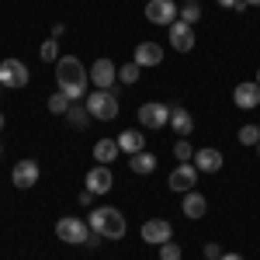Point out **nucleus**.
Segmentation results:
<instances>
[{
  "instance_id": "1",
  "label": "nucleus",
  "mask_w": 260,
  "mask_h": 260,
  "mask_svg": "<svg viewBox=\"0 0 260 260\" xmlns=\"http://www.w3.org/2000/svg\"><path fill=\"white\" fill-rule=\"evenodd\" d=\"M56 83H59V90L70 101H80V98H87L90 73L83 70V62L77 56H59V62H56Z\"/></svg>"
},
{
  "instance_id": "2",
  "label": "nucleus",
  "mask_w": 260,
  "mask_h": 260,
  "mask_svg": "<svg viewBox=\"0 0 260 260\" xmlns=\"http://www.w3.org/2000/svg\"><path fill=\"white\" fill-rule=\"evenodd\" d=\"M87 225H90V233L94 236H104V240H121L125 236V215H121L118 208H111V205H104V208H94L90 215H87Z\"/></svg>"
},
{
  "instance_id": "3",
  "label": "nucleus",
  "mask_w": 260,
  "mask_h": 260,
  "mask_svg": "<svg viewBox=\"0 0 260 260\" xmlns=\"http://www.w3.org/2000/svg\"><path fill=\"white\" fill-rule=\"evenodd\" d=\"M83 104H87L90 118H98V121H115V118H118V111H121L115 87H111V90H90Z\"/></svg>"
},
{
  "instance_id": "4",
  "label": "nucleus",
  "mask_w": 260,
  "mask_h": 260,
  "mask_svg": "<svg viewBox=\"0 0 260 260\" xmlns=\"http://www.w3.org/2000/svg\"><path fill=\"white\" fill-rule=\"evenodd\" d=\"M56 236H59L62 243L83 246V243H90V225H87V219L66 215V219H59V222H56Z\"/></svg>"
},
{
  "instance_id": "5",
  "label": "nucleus",
  "mask_w": 260,
  "mask_h": 260,
  "mask_svg": "<svg viewBox=\"0 0 260 260\" xmlns=\"http://www.w3.org/2000/svg\"><path fill=\"white\" fill-rule=\"evenodd\" d=\"M177 18L180 14H177V4H174V0H149V4H146V21H149V24L170 28Z\"/></svg>"
},
{
  "instance_id": "6",
  "label": "nucleus",
  "mask_w": 260,
  "mask_h": 260,
  "mask_svg": "<svg viewBox=\"0 0 260 260\" xmlns=\"http://www.w3.org/2000/svg\"><path fill=\"white\" fill-rule=\"evenodd\" d=\"M139 121L146 128H163V125H170V108L160 101H146L139 104Z\"/></svg>"
},
{
  "instance_id": "7",
  "label": "nucleus",
  "mask_w": 260,
  "mask_h": 260,
  "mask_svg": "<svg viewBox=\"0 0 260 260\" xmlns=\"http://www.w3.org/2000/svg\"><path fill=\"white\" fill-rule=\"evenodd\" d=\"M0 83L4 87H28V66L21 59H4L0 62Z\"/></svg>"
},
{
  "instance_id": "8",
  "label": "nucleus",
  "mask_w": 260,
  "mask_h": 260,
  "mask_svg": "<svg viewBox=\"0 0 260 260\" xmlns=\"http://www.w3.org/2000/svg\"><path fill=\"white\" fill-rule=\"evenodd\" d=\"M167 184H170V191H180V194L194 191V184H198V170H194V163H177Z\"/></svg>"
},
{
  "instance_id": "9",
  "label": "nucleus",
  "mask_w": 260,
  "mask_h": 260,
  "mask_svg": "<svg viewBox=\"0 0 260 260\" xmlns=\"http://www.w3.org/2000/svg\"><path fill=\"white\" fill-rule=\"evenodd\" d=\"M90 80H94V90H111L115 80H118V66L111 59H98L94 70H90Z\"/></svg>"
},
{
  "instance_id": "10",
  "label": "nucleus",
  "mask_w": 260,
  "mask_h": 260,
  "mask_svg": "<svg viewBox=\"0 0 260 260\" xmlns=\"http://www.w3.org/2000/svg\"><path fill=\"white\" fill-rule=\"evenodd\" d=\"M111 187H115V177H111V170H108L104 163H98V167L87 170V191H90V194H108Z\"/></svg>"
},
{
  "instance_id": "11",
  "label": "nucleus",
  "mask_w": 260,
  "mask_h": 260,
  "mask_svg": "<svg viewBox=\"0 0 260 260\" xmlns=\"http://www.w3.org/2000/svg\"><path fill=\"white\" fill-rule=\"evenodd\" d=\"M167 31H170V45H174L177 52H191V49H194V28H191V24H184L180 18L174 21Z\"/></svg>"
},
{
  "instance_id": "12",
  "label": "nucleus",
  "mask_w": 260,
  "mask_h": 260,
  "mask_svg": "<svg viewBox=\"0 0 260 260\" xmlns=\"http://www.w3.org/2000/svg\"><path fill=\"white\" fill-rule=\"evenodd\" d=\"M11 177H14V187H21V191L35 187V184H39V163L35 160H18Z\"/></svg>"
},
{
  "instance_id": "13",
  "label": "nucleus",
  "mask_w": 260,
  "mask_h": 260,
  "mask_svg": "<svg viewBox=\"0 0 260 260\" xmlns=\"http://www.w3.org/2000/svg\"><path fill=\"white\" fill-rule=\"evenodd\" d=\"M142 240L146 243H153V246H163V243L170 240V222L167 219H149V222H142Z\"/></svg>"
},
{
  "instance_id": "14",
  "label": "nucleus",
  "mask_w": 260,
  "mask_h": 260,
  "mask_svg": "<svg viewBox=\"0 0 260 260\" xmlns=\"http://www.w3.org/2000/svg\"><path fill=\"white\" fill-rule=\"evenodd\" d=\"M233 101H236V108H243V111L260 108V87H257V80H253V83H240V87L233 90Z\"/></svg>"
},
{
  "instance_id": "15",
  "label": "nucleus",
  "mask_w": 260,
  "mask_h": 260,
  "mask_svg": "<svg viewBox=\"0 0 260 260\" xmlns=\"http://www.w3.org/2000/svg\"><path fill=\"white\" fill-rule=\"evenodd\" d=\"M136 66H142V70H146V66H160L163 62V49L160 45H156V42H139V45H136Z\"/></svg>"
},
{
  "instance_id": "16",
  "label": "nucleus",
  "mask_w": 260,
  "mask_h": 260,
  "mask_svg": "<svg viewBox=\"0 0 260 260\" xmlns=\"http://www.w3.org/2000/svg\"><path fill=\"white\" fill-rule=\"evenodd\" d=\"M194 170H198V174H219L222 170V153L219 149H194Z\"/></svg>"
},
{
  "instance_id": "17",
  "label": "nucleus",
  "mask_w": 260,
  "mask_h": 260,
  "mask_svg": "<svg viewBox=\"0 0 260 260\" xmlns=\"http://www.w3.org/2000/svg\"><path fill=\"white\" fill-rule=\"evenodd\" d=\"M170 128H174V132H177L180 139H187V136H191V132H194V118H191V111H187V108H170Z\"/></svg>"
},
{
  "instance_id": "18",
  "label": "nucleus",
  "mask_w": 260,
  "mask_h": 260,
  "mask_svg": "<svg viewBox=\"0 0 260 260\" xmlns=\"http://www.w3.org/2000/svg\"><path fill=\"white\" fill-rule=\"evenodd\" d=\"M180 212H184L187 219H201V215L208 212V198H205V194H198V191H187V194H184V201H180Z\"/></svg>"
},
{
  "instance_id": "19",
  "label": "nucleus",
  "mask_w": 260,
  "mask_h": 260,
  "mask_svg": "<svg viewBox=\"0 0 260 260\" xmlns=\"http://www.w3.org/2000/svg\"><path fill=\"white\" fill-rule=\"evenodd\" d=\"M142 146H146V136L136 132V128H128V132H121V136H118V149H121V153H128V156L142 153Z\"/></svg>"
},
{
  "instance_id": "20",
  "label": "nucleus",
  "mask_w": 260,
  "mask_h": 260,
  "mask_svg": "<svg viewBox=\"0 0 260 260\" xmlns=\"http://www.w3.org/2000/svg\"><path fill=\"white\" fill-rule=\"evenodd\" d=\"M118 139H98L94 142V160L98 163H104V167H108V163L111 160H118Z\"/></svg>"
},
{
  "instance_id": "21",
  "label": "nucleus",
  "mask_w": 260,
  "mask_h": 260,
  "mask_svg": "<svg viewBox=\"0 0 260 260\" xmlns=\"http://www.w3.org/2000/svg\"><path fill=\"white\" fill-rule=\"evenodd\" d=\"M128 167H132L136 174H153V170H156V156L142 149V153H136V156L128 160Z\"/></svg>"
},
{
  "instance_id": "22",
  "label": "nucleus",
  "mask_w": 260,
  "mask_h": 260,
  "mask_svg": "<svg viewBox=\"0 0 260 260\" xmlns=\"http://www.w3.org/2000/svg\"><path fill=\"white\" fill-rule=\"evenodd\" d=\"M180 21H184V24H191V28L201 21V4H198V0H187V4L180 7Z\"/></svg>"
},
{
  "instance_id": "23",
  "label": "nucleus",
  "mask_w": 260,
  "mask_h": 260,
  "mask_svg": "<svg viewBox=\"0 0 260 260\" xmlns=\"http://www.w3.org/2000/svg\"><path fill=\"white\" fill-rule=\"evenodd\" d=\"M66 118L73 121L77 128H87V121H90V111H87V104H70V111H66Z\"/></svg>"
},
{
  "instance_id": "24",
  "label": "nucleus",
  "mask_w": 260,
  "mask_h": 260,
  "mask_svg": "<svg viewBox=\"0 0 260 260\" xmlns=\"http://www.w3.org/2000/svg\"><path fill=\"white\" fill-rule=\"evenodd\" d=\"M45 104H49V111H52V115H66V111H70V104H73V101L66 98V94H62V90H56V94H52V98L45 101Z\"/></svg>"
},
{
  "instance_id": "25",
  "label": "nucleus",
  "mask_w": 260,
  "mask_h": 260,
  "mask_svg": "<svg viewBox=\"0 0 260 260\" xmlns=\"http://www.w3.org/2000/svg\"><path fill=\"white\" fill-rule=\"evenodd\" d=\"M236 136H240L243 146H257V142H260V125H253V121H250V125H243Z\"/></svg>"
},
{
  "instance_id": "26",
  "label": "nucleus",
  "mask_w": 260,
  "mask_h": 260,
  "mask_svg": "<svg viewBox=\"0 0 260 260\" xmlns=\"http://www.w3.org/2000/svg\"><path fill=\"white\" fill-rule=\"evenodd\" d=\"M174 156H177V163H191V160H194L191 142H187V139H177V142H174Z\"/></svg>"
},
{
  "instance_id": "27",
  "label": "nucleus",
  "mask_w": 260,
  "mask_h": 260,
  "mask_svg": "<svg viewBox=\"0 0 260 260\" xmlns=\"http://www.w3.org/2000/svg\"><path fill=\"white\" fill-rule=\"evenodd\" d=\"M39 56L45 62H59V45H56V39H49V42H42V49H39Z\"/></svg>"
},
{
  "instance_id": "28",
  "label": "nucleus",
  "mask_w": 260,
  "mask_h": 260,
  "mask_svg": "<svg viewBox=\"0 0 260 260\" xmlns=\"http://www.w3.org/2000/svg\"><path fill=\"white\" fill-rule=\"evenodd\" d=\"M139 70H142V66H136V62H125V66L118 70V80L121 83H136V80H139Z\"/></svg>"
},
{
  "instance_id": "29",
  "label": "nucleus",
  "mask_w": 260,
  "mask_h": 260,
  "mask_svg": "<svg viewBox=\"0 0 260 260\" xmlns=\"http://www.w3.org/2000/svg\"><path fill=\"white\" fill-rule=\"evenodd\" d=\"M180 257H184V250H180L177 243H170V240H167V243L160 246V260H180Z\"/></svg>"
},
{
  "instance_id": "30",
  "label": "nucleus",
  "mask_w": 260,
  "mask_h": 260,
  "mask_svg": "<svg viewBox=\"0 0 260 260\" xmlns=\"http://www.w3.org/2000/svg\"><path fill=\"white\" fill-rule=\"evenodd\" d=\"M205 257H208V260H219L222 257V246H219V243H205Z\"/></svg>"
},
{
  "instance_id": "31",
  "label": "nucleus",
  "mask_w": 260,
  "mask_h": 260,
  "mask_svg": "<svg viewBox=\"0 0 260 260\" xmlns=\"http://www.w3.org/2000/svg\"><path fill=\"white\" fill-rule=\"evenodd\" d=\"M219 7H233V11H246V0H215Z\"/></svg>"
},
{
  "instance_id": "32",
  "label": "nucleus",
  "mask_w": 260,
  "mask_h": 260,
  "mask_svg": "<svg viewBox=\"0 0 260 260\" xmlns=\"http://www.w3.org/2000/svg\"><path fill=\"white\" fill-rule=\"evenodd\" d=\"M219 260H243V257H240V253H222Z\"/></svg>"
},
{
  "instance_id": "33",
  "label": "nucleus",
  "mask_w": 260,
  "mask_h": 260,
  "mask_svg": "<svg viewBox=\"0 0 260 260\" xmlns=\"http://www.w3.org/2000/svg\"><path fill=\"white\" fill-rule=\"evenodd\" d=\"M246 7H260V0H246Z\"/></svg>"
},
{
  "instance_id": "34",
  "label": "nucleus",
  "mask_w": 260,
  "mask_h": 260,
  "mask_svg": "<svg viewBox=\"0 0 260 260\" xmlns=\"http://www.w3.org/2000/svg\"><path fill=\"white\" fill-rule=\"evenodd\" d=\"M257 87H260V70H257Z\"/></svg>"
},
{
  "instance_id": "35",
  "label": "nucleus",
  "mask_w": 260,
  "mask_h": 260,
  "mask_svg": "<svg viewBox=\"0 0 260 260\" xmlns=\"http://www.w3.org/2000/svg\"><path fill=\"white\" fill-rule=\"evenodd\" d=\"M0 128H4V115H0Z\"/></svg>"
},
{
  "instance_id": "36",
  "label": "nucleus",
  "mask_w": 260,
  "mask_h": 260,
  "mask_svg": "<svg viewBox=\"0 0 260 260\" xmlns=\"http://www.w3.org/2000/svg\"><path fill=\"white\" fill-rule=\"evenodd\" d=\"M0 153H4V142H0Z\"/></svg>"
},
{
  "instance_id": "37",
  "label": "nucleus",
  "mask_w": 260,
  "mask_h": 260,
  "mask_svg": "<svg viewBox=\"0 0 260 260\" xmlns=\"http://www.w3.org/2000/svg\"><path fill=\"white\" fill-rule=\"evenodd\" d=\"M257 153H260V142H257Z\"/></svg>"
},
{
  "instance_id": "38",
  "label": "nucleus",
  "mask_w": 260,
  "mask_h": 260,
  "mask_svg": "<svg viewBox=\"0 0 260 260\" xmlns=\"http://www.w3.org/2000/svg\"><path fill=\"white\" fill-rule=\"evenodd\" d=\"M0 90H4V83H0Z\"/></svg>"
}]
</instances>
